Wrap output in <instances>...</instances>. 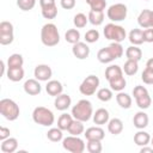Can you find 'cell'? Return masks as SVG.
I'll return each instance as SVG.
<instances>
[{
	"mask_svg": "<svg viewBox=\"0 0 153 153\" xmlns=\"http://www.w3.org/2000/svg\"><path fill=\"white\" fill-rule=\"evenodd\" d=\"M86 149L90 153H100L103 147H102V142L99 140H87L86 143Z\"/></svg>",
	"mask_w": 153,
	"mask_h": 153,
	"instance_id": "74e56055",
	"label": "cell"
},
{
	"mask_svg": "<svg viewBox=\"0 0 153 153\" xmlns=\"http://www.w3.org/2000/svg\"><path fill=\"white\" fill-rule=\"evenodd\" d=\"M65 39L66 42L71 43V44H75L78 42H80V32L78 29H69L66 31L65 33Z\"/></svg>",
	"mask_w": 153,
	"mask_h": 153,
	"instance_id": "e575fe53",
	"label": "cell"
},
{
	"mask_svg": "<svg viewBox=\"0 0 153 153\" xmlns=\"http://www.w3.org/2000/svg\"><path fill=\"white\" fill-rule=\"evenodd\" d=\"M63 130H61L59 127L57 128H50L48 131H47V137L48 140H50L51 142H59L63 139V134H62Z\"/></svg>",
	"mask_w": 153,
	"mask_h": 153,
	"instance_id": "d590c367",
	"label": "cell"
},
{
	"mask_svg": "<svg viewBox=\"0 0 153 153\" xmlns=\"http://www.w3.org/2000/svg\"><path fill=\"white\" fill-rule=\"evenodd\" d=\"M41 41L45 47H55L60 42L57 26L53 23H47L41 29Z\"/></svg>",
	"mask_w": 153,
	"mask_h": 153,
	"instance_id": "3957f363",
	"label": "cell"
},
{
	"mask_svg": "<svg viewBox=\"0 0 153 153\" xmlns=\"http://www.w3.org/2000/svg\"><path fill=\"white\" fill-rule=\"evenodd\" d=\"M99 39V31L97 29H91L86 31L85 33V41L86 43H96Z\"/></svg>",
	"mask_w": 153,
	"mask_h": 153,
	"instance_id": "7bdbcfd3",
	"label": "cell"
},
{
	"mask_svg": "<svg viewBox=\"0 0 153 153\" xmlns=\"http://www.w3.org/2000/svg\"><path fill=\"white\" fill-rule=\"evenodd\" d=\"M146 67H149V68H152V69H153V57H152V59H149V60L146 62Z\"/></svg>",
	"mask_w": 153,
	"mask_h": 153,
	"instance_id": "f907efd6",
	"label": "cell"
},
{
	"mask_svg": "<svg viewBox=\"0 0 153 153\" xmlns=\"http://www.w3.org/2000/svg\"><path fill=\"white\" fill-rule=\"evenodd\" d=\"M121 75H123V69L118 65H110L105 69V79L108 81L111 80V79H114V78L121 76Z\"/></svg>",
	"mask_w": 153,
	"mask_h": 153,
	"instance_id": "f546056e",
	"label": "cell"
},
{
	"mask_svg": "<svg viewBox=\"0 0 153 153\" xmlns=\"http://www.w3.org/2000/svg\"><path fill=\"white\" fill-rule=\"evenodd\" d=\"M151 16H152V11L151 10H142L137 17V24L142 29H147L151 27Z\"/></svg>",
	"mask_w": 153,
	"mask_h": 153,
	"instance_id": "cb8c5ba5",
	"label": "cell"
},
{
	"mask_svg": "<svg viewBox=\"0 0 153 153\" xmlns=\"http://www.w3.org/2000/svg\"><path fill=\"white\" fill-rule=\"evenodd\" d=\"M123 72L124 74L131 76V75H135L139 71V63L137 61H134V60H127L124 62V66H123Z\"/></svg>",
	"mask_w": 153,
	"mask_h": 153,
	"instance_id": "d6a6232c",
	"label": "cell"
},
{
	"mask_svg": "<svg viewBox=\"0 0 153 153\" xmlns=\"http://www.w3.org/2000/svg\"><path fill=\"white\" fill-rule=\"evenodd\" d=\"M0 63H1V71H2V73H1V74L4 75V74H5V71H6V66H5V62H4V61H1Z\"/></svg>",
	"mask_w": 153,
	"mask_h": 153,
	"instance_id": "816d5d0a",
	"label": "cell"
},
{
	"mask_svg": "<svg viewBox=\"0 0 153 153\" xmlns=\"http://www.w3.org/2000/svg\"><path fill=\"white\" fill-rule=\"evenodd\" d=\"M36 0H17V6L22 11H30L35 7Z\"/></svg>",
	"mask_w": 153,
	"mask_h": 153,
	"instance_id": "ee69618b",
	"label": "cell"
},
{
	"mask_svg": "<svg viewBox=\"0 0 153 153\" xmlns=\"http://www.w3.org/2000/svg\"><path fill=\"white\" fill-rule=\"evenodd\" d=\"M151 27H153V11H152V16H151Z\"/></svg>",
	"mask_w": 153,
	"mask_h": 153,
	"instance_id": "f5cc1de1",
	"label": "cell"
},
{
	"mask_svg": "<svg viewBox=\"0 0 153 153\" xmlns=\"http://www.w3.org/2000/svg\"><path fill=\"white\" fill-rule=\"evenodd\" d=\"M86 140H99L102 141L105 137V133L100 127H90L84 131Z\"/></svg>",
	"mask_w": 153,
	"mask_h": 153,
	"instance_id": "e0dca14e",
	"label": "cell"
},
{
	"mask_svg": "<svg viewBox=\"0 0 153 153\" xmlns=\"http://www.w3.org/2000/svg\"><path fill=\"white\" fill-rule=\"evenodd\" d=\"M42 16L45 19H54V18H56V16H57V7H56V5L42 8Z\"/></svg>",
	"mask_w": 153,
	"mask_h": 153,
	"instance_id": "60d3db41",
	"label": "cell"
},
{
	"mask_svg": "<svg viewBox=\"0 0 153 153\" xmlns=\"http://www.w3.org/2000/svg\"><path fill=\"white\" fill-rule=\"evenodd\" d=\"M141 80L146 85H153V69L149 67H146L141 74Z\"/></svg>",
	"mask_w": 153,
	"mask_h": 153,
	"instance_id": "b9f144b4",
	"label": "cell"
},
{
	"mask_svg": "<svg viewBox=\"0 0 153 153\" xmlns=\"http://www.w3.org/2000/svg\"><path fill=\"white\" fill-rule=\"evenodd\" d=\"M109 85H110V88L112 91L121 92L127 86V80L124 79L123 75H121V76H117V78H114V79L109 80Z\"/></svg>",
	"mask_w": 153,
	"mask_h": 153,
	"instance_id": "f1b7e54d",
	"label": "cell"
},
{
	"mask_svg": "<svg viewBox=\"0 0 153 153\" xmlns=\"http://www.w3.org/2000/svg\"><path fill=\"white\" fill-rule=\"evenodd\" d=\"M76 1L75 0H60V5L65 10H72L75 7Z\"/></svg>",
	"mask_w": 153,
	"mask_h": 153,
	"instance_id": "bcb514c9",
	"label": "cell"
},
{
	"mask_svg": "<svg viewBox=\"0 0 153 153\" xmlns=\"http://www.w3.org/2000/svg\"><path fill=\"white\" fill-rule=\"evenodd\" d=\"M116 102H117V104H118L122 109H129V108L131 106V104H133L131 97H130L128 93L123 92V91H121V92H118V93L116 94Z\"/></svg>",
	"mask_w": 153,
	"mask_h": 153,
	"instance_id": "484cf974",
	"label": "cell"
},
{
	"mask_svg": "<svg viewBox=\"0 0 153 153\" xmlns=\"http://www.w3.org/2000/svg\"><path fill=\"white\" fill-rule=\"evenodd\" d=\"M145 1H148V0H145Z\"/></svg>",
	"mask_w": 153,
	"mask_h": 153,
	"instance_id": "11a10c76",
	"label": "cell"
},
{
	"mask_svg": "<svg viewBox=\"0 0 153 153\" xmlns=\"http://www.w3.org/2000/svg\"><path fill=\"white\" fill-rule=\"evenodd\" d=\"M24 65V59L20 54H12L7 59V68H18L23 67Z\"/></svg>",
	"mask_w": 153,
	"mask_h": 153,
	"instance_id": "1f68e13d",
	"label": "cell"
},
{
	"mask_svg": "<svg viewBox=\"0 0 153 153\" xmlns=\"http://www.w3.org/2000/svg\"><path fill=\"white\" fill-rule=\"evenodd\" d=\"M71 114L75 120H79L81 122H87L93 116L92 103L87 99H80L75 105H73Z\"/></svg>",
	"mask_w": 153,
	"mask_h": 153,
	"instance_id": "7a4b0ae2",
	"label": "cell"
},
{
	"mask_svg": "<svg viewBox=\"0 0 153 153\" xmlns=\"http://www.w3.org/2000/svg\"><path fill=\"white\" fill-rule=\"evenodd\" d=\"M32 120L35 123L44 126V127H50L55 122V116L53 111L45 106H37L32 111Z\"/></svg>",
	"mask_w": 153,
	"mask_h": 153,
	"instance_id": "277c9868",
	"label": "cell"
},
{
	"mask_svg": "<svg viewBox=\"0 0 153 153\" xmlns=\"http://www.w3.org/2000/svg\"><path fill=\"white\" fill-rule=\"evenodd\" d=\"M88 23V18L84 14V13H76L73 18V24L76 29H82L86 26V24Z\"/></svg>",
	"mask_w": 153,
	"mask_h": 153,
	"instance_id": "8d00e7d4",
	"label": "cell"
},
{
	"mask_svg": "<svg viewBox=\"0 0 153 153\" xmlns=\"http://www.w3.org/2000/svg\"><path fill=\"white\" fill-rule=\"evenodd\" d=\"M54 5H56V4H55V0H39V6H41V8L49 7V6H54Z\"/></svg>",
	"mask_w": 153,
	"mask_h": 153,
	"instance_id": "c3c4849f",
	"label": "cell"
},
{
	"mask_svg": "<svg viewBox=\"0 0 153 153\" xmlns=\"http://www.w3.org/2000/svg\"><path fill=\"white\" fill-rule=\"evenodd\" d=\"M33 76L39 81H49L53 76V71L48 65H37L33 69Z\"/></svg>",
	"mask_w": 153,
	"mask_h": 153,
	"instance_id": "7c38bea8",
	"label": "cell"
},
{
	"mask_svg": "<svg viewBox=\"0 0 153 153\" xmlns=\"http://www.w3.org/2000/svg\"><path fill=\"white\" fill-rule=\"evenodd\" d=\"M74 117L72 116V114H67V112H63L62 115H60V117L57 118V127L61 129V130H68L71 123L73 122Z\"/></svg>",
	"mask_w": 153,
	"mask_h": 153,
	"instance_id": "4dcf8cb0",
	"label": "cell"
},
{
	"mask_svg": "<svg viewBox=\"0 0 153 153\" xmlns=\"http://www.w3.org/2000/svg\"><path fill=\"white\" fill-rule=\"evenodd\" d=\"M13 24L7 22V20H2L0 23V44L1 45H8L13 42L14 39V35H13Z\"/></svg>",
	"mask_w": 153,
	"mask_h": 153,
	"instance_id": "8fae6325",
	"label": "cell"
},
{
	"mask_svg": "<svg viewBox=\"0 0 153 153\" xmlns=\"http://www.w3.org/2000/svg\"><path fill=\"white\" fill-rule=\"evenodd\" d=\"M127 13H128V8L122 2H117L111 6H109L108 11H106V16L111 22H122L127 18Z\"/></svg>",
	"mask_w": 153,
	"mask_h": 153,
	"instance_id": "9c48e42d",
	"label": "cell"
},
{
	"mask_svg": "<svg viewBox=\"0 0 153 153\" xmlns=\"http://www.w3.org/2000/svg\"><path fill=\"white\" fill-rule=\"evenodd\" d=\"M23 87H24L25 93H27L30 96H37L42 91V86L39 84V80H37L36 78L35 79H27L24 82Z\"/></svg>",
	"mask_w": 153,
	"mask_h": 153,
	"instance_id": "5bb4252c",
	"label": "cell"
},
{
	"mask_svg": "<svg viewBox=\"0 0 153 153\" xmlns=\"http://www.w3.org/2000/svg\"><path fill=\"white\" fill-rule=\"evenodd\" d=\"M87 18H88V22H90L92 25L99 26V25H102L103 22H104V11H92V10H91V11L88 12Z\"/></svg>",
	"mask_w": 153,
	"mask_h": 153,
	"instance_id": "83f0119b",
	"label": "cell"
},
{
	"mask_svg": "<svg viewBox=\"0 0 153 153\" xmlns=\"http://www.w3.org/2000/svg\"><path fill=\"white\" fill-rule=\"evenodd\" d=\"M98 86H99V78L91 74L82 80V82L79 86V91L84 96H92L98 90Z\"/></svg>",
	"mask_w": 153,
	"mask_h": 153,
	"instance_id": "30bf717a",
	"label": "cell"
},
{
	"mask_svg": "<svg viewBox=\"0 0 153 153\" xmlns=\"http://www.w3.org/2000/svg\"><path fill=\"white\" fill-rule=\"evenodd\" d=\"M62 147L67 152L71 153H82L86 148V145L82 139L75 135H69L65 139H62Z\"/></svg>",
	"mask_w": 153,
	"mask_h": 153,
	"instance_id": "ba28073f",
	"label": "cell"
},
{
	"mask_svg": "<svg viewBox=\"0 0 153 153\" xmlns=\"http://www.w3.org/2000/svg\"><path fill=\"white\" fill-rule=\"evenodd\" d=\"M134 142H135V145H137L140 147L149 145V142H151L149 133L145 131L143 129H139V131H136L134 135Z\"/></svg>",
	"mask_w": 153,
	"mask_h": 153,
	"instance_id": "44dd1931",
	"label": "cell"
},
{
	"mask_svg": "<svg viewBox=\"0 0 153 153\" xmlns=\"http://www.w3.org/2000/svg\"><path fill=\"white\" fill-rule=\"evenodd\" d=\"M97 98L102 102H109L111 100L112 98V90L111 88H106V87H103V88H99L97 91Z\"/></svg>",
	"mask_w": 153,
	"mask_h": 153,
	"instance_id": "f35d334b",
	"label": "cell"
},
{
	"mask_svg": "<svg viewBox=\"0 0 153 153\" xmlns=\"http://www.w3.org/2000/svg\"><path fill=\"white\" fill-rule=\"evenodd\" d=\"M92 120H93V123L97 124V126L108 124V122L110 120L109 111L106 109H104V108H99V109L96 110V112H93Z\"/></svg>",
	"mask_w": 153,
	"mask_h": 153,
	"instance_id": "2e32d148",
	"label": "cell"
},
{
	"mask_svg": "<svg viewBox=\"0 0 153 153\" xmlns=\"http://www.w3.org/2000/svg\"><path fill=\"white\" fill-rule=\"evenodd\" d=\"M151 145H152V147H153V137H151Z\"/></svg>",
	"mask_w": 153,
	"mask_h": 153,
	"instance_id": "db71d44e",
	"label": "cell"
},
{
	"mask_svg": "<svg viewBox=\"0 0 153 153\" xmlns=\"http://www.w3.org/2000/svg\"><path fill=\"white\" fill-rule=\"evenodd\" d=\"M0 112L8 121H16L19 117L20 109L19 105L10 98H2L0 100Z\"/></svg>",
	"mask_w": 153,
	"mask_h": 153,
	"instance_id": "5b68a950",
	"label": "cell"
},
{
	"mask_svg": "<svg viewBox=\"0 0 153 153\" xmlns=\"http://www.w3.org/2000/svg\"><path fill=\"white\" fill-rule=\"evenodd\" d=\"M133 96L135 98L136 105L141 109V110H146L151 106L152 104V98L148 93V90L145 86L137 85L133 88Z\"/></svg>",
	"mask_w": 153,
	"mask_h": 153,
	"instance_id": "52a82bcc",
	"label": "cell"
},
{
	"mask_svg": "<svg viewBox=\"0 0 153 153\" xmlns=\"http://www.w3.org/2000/svg\"><path fill=\"white\" fill-rule=\"evenodd\" d=\"M126 57L127 60H134V61H140L142 57V50L137 45H130L126 50Z\"/></svg>",
	"mask_w": 153,
	"mask_h": 153,
	"instance_id": "4316f807",
	"label": "cell"
},
{
	"mask_svg": "<svg viewBox=\"0 0 153 153\" xmlns=\"http://www.w3.org/2000/svg\"><path fill=\"white\" fill-rule=\"evenodd\" d=\"M133 123H134V127L137 128V129H145L148 123H149V118H148V115L142 110V111H139L134 115L133 117Z\"/></svg>",
	"mask_w": 153,
	"mask_h": 153,
	"instance_id": "ac0fdd59",
	"label": "cell"
},
{
	"mask_svg": "<svg viewBox=\"0 0 153 153\" xmlns=\"http://www.w3.org/2000/svg\"><path fill=\"white\" fill-rule=\"evenodd\" d=\"M86 4L92 11H104L106 7L105 0H86Z\"/></svg>",
	"mask_w": 153,
	"mask_h": 153,
	"instance_id": "ab89813d",
	"label": "cell"
},
{
	"mask_svg": "<svg viewBox=\"0 0 153 153\" xmlns=\"http://www.w3.org/2000/svg\"><path fill=\"white\" fill-rule=\"evenodd\" d=\"M108 130L112 135L121 134L123 131V122L120 118H117V117L109 120V122H108Z\"/></svg>",
	"mask_w": 153,
	"mask_h": 153,
	"instance_id": "7402d4cb",
	"label": "cell"
},
{
	"mask_svg": "<svg viewBox=\"0 0 153 153\" xmlns=\"http://www.w3.org/2000/svg\"><path fill=\"white\" fill-rule=\"evenodd\" d=\"M140 153H153V147L142 146V147L140 148Z\"/></svg>",
	"mask_w": 153,
	"mask_h": 153,
	"instance_id": "681fc988",
	"label": "cell"
},
{
	"mask_svg": "<svg viewBox=\"0 0 153 153\" xmlns=\"http://www.w3.org/2000/svg\"><path fill=\"white\" fill-rule=\"evenodd\" d=\"M128 39L133 45H141L145 42L143 41V30L133 29L128 35Z\"/></svg>",
	"mask_w": 153,
	"mask_h": 153,
	"instance_id": "d4e9b609",
	"label": "cell"
},
{
	"mask_svg": "<svg viewBox=\"0 0 153 153\" xmlns=\"http://www.w3.org/2000/svg\"><path fill=\"white\" fill-rule=\"evenodd\" d=\"M84 122H81V121H79V120H73V122L71 123V126H69V128H68V133L71 134V135H75V136H79L80 134H82L84 131H85V128H84V124H82Z\"/></svg>",
	"mask_w": 153,
	"mask_h": 153,
	"instance_id": "836d02e7",
	"label": "cell"
},
{
	"mask_svg": "<svg viewBox=\"0 0 153 153\" xmlns=\"http://www.w3.org/2000/svg\"><path fill=\"white\" fill-rule=\"evenodd\" d=\"M45 91H47V93L49 96L56 97V96L62 93L63 86H62V84L59 80H49L47 82V85H45Z\"/></svg>",
	"mask_w": 153,
	"mask_h": 153,
	"instance_id": "ffe728a7",
	"label": "cell"
},
{
	"mask_svg": "<svg viewBox=\"0 0 153 153\" xmlns=\"http://www.w3.org/2000/svg\"><path fill=\"white\" fill-rule=\"evenodd\" d=\"M72 105V98L66 94V93H61L59 96L55 97V100H54V106L56 110L59 111H65L67 110L69 106Z\"/></svg>",
	"mask_w": 153,
	"mask_h": 153,
	"instance_id": "9a60e30c",
	"label": "cell"
},
{
	"mask_svg": "<svg viewBox=\"0 0 153 153\" xmlns=\"http://www.w3.org/2000/svg\"><path fill=\"white\" fill-rule=\"evenodd\" d=\"M123 53H124V50H123V47L121 45V43L112 42L110 45L98 50L97 59L100 63H110V62L115 61L116 59L122 57Z\"/></svg>",
	"mask_w": 153,
	"mask_h": 153,
	"instance_id": "6da1fadb",
	"label": "cell"
},
{
	"mask_svg": "<svg viewBox=\"0 0 153 153\" xmlns=\"http://www.w3.org/2000/svg\"><path fill=\"white\" fill-rule=\"evenodd\" d=\"M24 69L23 67H18V68H7L6 71V75H7V79L13 81V82H18L20 81L23 78H24Z\"/></svg>",
	"mask_w": 153,
	"mask_h": 153,
	"instance_id": "603a6c76",
	"label": "cell"
},
{
	"mask_svg": "<svg viewBox=\"0 0 153 153\" xmlns=\"http://www.w3.org/2000/svg\"><path fill=\"white\" fill-rule=\"evenodd\" d=\"M0 149L2 153H14L18 149V140L16 137H7L2 140Z\"/></svg>",
	"mask_w": 153,
	"mask_h": 153,
	"instance_id": "d6986e66",
	"label": "cell"
},
{
	"mask_svg": "<svg viewBox=\"0 0 153 153\" xmlns=\"http://www.w3.org/2000/svg\"><path fill=\"white\" fill-rule=\"evenodd\" d=\"M72 53H73V55H74L76 59H79V60H85V59H87L88 55H90V48H88V45H87L86 43H84V42H78V43L73 44V47H72Z\"/></svg>",
	"mask_w": 153,
	"mask_h": 153,
	"instance_id": "4fadbf2b",
	"label": "cell"
},
{
	"mask_svg": "<svg viewBox=\"0 0 153 153\" xmlns=\"http://www.w3.org/2000/svg\"><path fill=\"white\" fill-rule=\"evenodd\" d=\"M10 134H11L10 128H6V127H4V126L0 127V140H1V141L5 140V139H7V137H10Z\"/></svg>",
	"mask_w": 153,
	"mask_h": 153,
	"instance_id": "7dc6e473",
	"label": "cell"
},
{
	"mask_svg": "<svg viewBox=\"0 0 153 153\" xmlns=\"http://www.w3.org/2000/svg\"><path fill=\"white\" fill-rule=\"evenodd\" d=\"M143 41L147 43H153V27H147L143 30Z\"/></svg>",
	"mask_w": 153,
	"mask_h": 153,
	"instance_id": "f6af8a7d",
	"label": "cell"
},
{
	"mask_svg": "<svg viewBox=\"0 0 153 153\" xmlns=\"http://www.w3.org/2000/svg\"><path fill=\"white\" fill-rule=\"evenodd\" d=\"M103 33L105 36L106 39L109 41H112V42H123L124 38L127 37V32H126V29L121 25H117L115 23H109L105 25L104 30H103Z\"/></svg>",
	"mask_w": 153,
	"mask_h": 153,
	"instance_id": "8992f818",
	"label": "cell"
}]
</instances>
